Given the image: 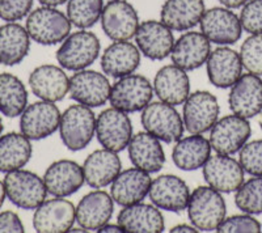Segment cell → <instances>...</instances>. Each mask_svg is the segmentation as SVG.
Segmentation results:
<instances>
[{
    "instance_id": "obj_1",
    "label": "cell",
    "mask_w": 262,
    "mask_h": 233,
    "mask_svg": "<svg viewBox=\"0 0 262 233\" xmlns=\"http://www.w3.org/2000/svg\"><path fill=\"white\" fill-rule=\"evenodd\" d=\"M71 21L57 7L42 6L27 16V28L32 41L43 46L62 43L71 34Z\"/></svg>"
},
{
    "instance_id": "obj_43",
    "label": "cell",
    "mask_w": 262,
    "mask_h": 233,
    "mask_svg": "<svg viewBox=\"0 0 262 233\" xmlns=\"http://www.w3.org/2000/svg\"><path fill=\"white\" fill-rule=\"evenodd\" d=\"M23 233L25 232L24 224L18 215L13 211H3L0 213V233Z\"/></svg>"
},
{
    "instance_id": "obj_6",
    "label": "cell",
    "mask_w": 262,
    "mask_h": 233,
    "mask_svg": "<svg viewBox=\"0 0 262 233\" xmlns=\"http://www.w3.org/2000/svg\"><path fill=\"white\" fill-rule=\"evenodd\" d=\"M142 126L164 143H176L182 137L185 125L182 116L173 105L163 101L149 102L142 110Z\"/></svg>"
},
{
    "instance_id": "obj_49",
    "label": "cell",
    "mask_w": 262,
    "mask_h": 233,
    "mask_svg": "<svg viewBox=\"0 0 262 233\" xmlns=\"http://www.w3.org/2000/svg\"><path fill=\"white\" fill-rule=\"evenodd\" d=\"M3 129H4V126H3V121H2V118H0V135L3 134Z\"/></svg>"
},
{
    "instance_id": "obj_8",
    "label": "cell",
    "mask_w": 262,
    "mask_h": 233,
    "mask_svg": "<svg viewBox=\"0 0 262 233\" xmlns=\"http://www.w3.org/2000/svg\"><path fill=\"white\" fill-rule=\"evenodd\" d=\"M96 137L102 148L117 153L126 150L133 137V123L128 114L113 106L101 111L96 118Z\"/></svg>"
},
{
    "instance_id": "obj_15",
    "label": "cell",
    "mask_w": 262,
    "mask_h": 233,
    "mask_svg": "<svg viewBox=\"0 0 262 233\" xmlns=\"http://www.w3.org/2000/svg\"><path fill=\"white\" fill-rule=\"evenodd\" d=\"M202 169L206 183L222 194L236 193L244 183L245 172L242 164L229 155L210 156Z\"/></svg>"
},
{
    "instance_id": "obj_34",
    "label": "cell",
    "mask_w": 262,
    "mask_h": 233,
    "mask_svg": "<svg viewBox=\"0 0 262 233\" xmlns=\"http://www.w3.org/2000/svg\"><path fill=\"white\" fill-rule=\"evenodd\" d=\"M30 141L23 132L0 135V173H9L24 168L32 157Z\"/></svg>"
},
{
    "instance_id": "obj_10",
    "label": "cell",
    "mask_w": 262,
    "mask_h": 233,
    "mask_svg": "<svg viewBox=\"0 0 262 233\" xmlns=\"http://www.w3.org/2000/svg\"><path fill=\"white\" fill-rule=\"evenodd\" d=\"M250 135L252 129L247 118L232 114L216 121L210 130L209 141L212 151L231 156L240 152L249 141Z\"/></svg>"
},
{
    "instance_id": "obj_20",
    "label": "cell",
    "mask_w": 262,
    "mask_h": 233,
    "mask_svg": "<svg viewBox=\"0 0 262 233\" xmlns=\"http://www.w3.org/2000/svg\"><path fill=\"white\" fill-rule=\"evenodd\" d=\"M211 53V42L202 32H186L174 41L170 59L184 71H194L206 64Z\"/></svg>"
},
{
    "instance_id": "obj_12",
    "label": "cell",
    "mask_w": 262,
    "mask_h": 233,
    "mask_svg": "<svg viewBox=\"0 0 262 233\" xmlns=\"http://www.w3.org/2000/svg\"><path fill=\"white\" fill-rule=\"evenodd\" d=\"M219 102L209 90H195L184 102L182 120L190 134H205L219 120Z\"/></svg>"
},
{
    "instance_id": "obj_17",
    "label": "cell",
    "mask_w": 262,
    "mask_h": 233,
    "mask_svg": "<svg viewBox=\"0 0 262 233\" xmlns=\"http://www.w3.org/2000/svg\"><path fill=\"white\" fill-rule=\"evenodd\" d=\"M148 197L151 203L168 213H182L186 209L190 190L184 179L174 174H161L152 179Z\"/></svg>"
},
{
    "instance_id": "obj_13",
    "label": "cell",
    "mask_w": 262,
    "mask_h": 233,
    "mask_svg": "<svg viewBox=\"0 0 262 233\" xmlns=\"http://www.w3.org/2000/svg\"><path fill=\"white\" fill-rule=\"evenodd\" d=\"M60 111L55 102L39 100L28 105L20 115V132L29 141H42L59 130Z\"/></svg>"
},
{
    "instance_id": "obj_11",
    "label": "cell",
    "mask_w": 262,
    "mask_h": 233,
    "mask_svg": "<svg viewBox=\"0 0 262 233\" xmlns=\"http://www.w3.org/2000/svg\"><path fill=\"white\" fill-rule=\"evenodd\" d=\"M111 90V81L101 72L85 68L76 71L70 78V97L88 108H100L106 104Z\"/></svg>"
},
{
    "instance_id": "obj_25",
    "label": "cell",
    "mask_w": 262,
    "mask_h": 233,
    "mask_svg": "<svg viewBox=\"0 0 262 233\" xmlns=\"http://www.w3.org/2000/svg\"><path fill=\"white\" fill-rule=\"evenodd\" d=\"M152 178L149 173L139 168H130L121 172L112 183L111 195L114 203L119 206H131V204L143 202L148 195Z\"/></svg>"
},
{
    "instance_id": "obj_47",
    "label": "cell",
    "mask_w": 262,
    "mask_h": 233,
    "mask_svg": "<svg viewBox=\"0 0 262 233\" xmlns=\"http://www.w3.org/2000/svg\"><path fill=\"white\" fill-rule=\"evenodd\" d=\"M41 6H48V7H59L63 4L69 3V0H38Z\"/></svg>"
},
{
    "instance_id": "obj_50",
    "label": "cell",
    "mask_w": 262,
    "mask_h": 233,
    "mask_svg": "<svg viewBox=\"0 0 262 233\" xmlns=\"http://www.w3.org/2000/svg\"><path fill=\"white\" fill-rule=\"evenodd\" d=\"M258 123H259V127H261V130H262V111H261V113H259V120H258Z\"/></svg>"
},
{
    "instance_id": "obj_35",
    "label": "cell",
    "mask_w": 262,
    "mask_h": 233,
    "mask_svg": "<svg viewBox=\"0 0 262 233\" xmlns=\"http://www.w3.org/2000/svg\"><path fill=\"white\" fill-rule=\"evenodd\" d=\"M28 106V90L17 76L0 74V113L8 118L21 115Z\"/></svg>"
},
{
    "instance_id": "obj_23",
    "label": "cell",
    "mask_w": 262,
    "mask_h": 233,
    "mask_svg": "<svg viewBox=\"0 0 262 233\" xmlns=\"http://www.w3.org/2000/svg\"><path fill=\"white\" fill-rule=\"evenodd\" d=\"M43 181L49 194L59 198H67L78 193L85 183L83 167L72 160L53 162L46 169Z\"/></svg>"
},
{
    "instance_id": "obj_21",
    "label": "cell",
    "mask_w": 262,
    "mask_h": 233,
    "mask_svg": "<svg viewBox=\"0 0 262 233\" xmlns=\"http://www.w3.org/2000/svg\"><path fill=\"white\" fill-rule=\"evenodd\" d=\"M29 87L39 100L58 102L69 95L70 78L60 66L42 64L30 74Z\"/></svg>"
},
{
    "instance_id": "obj_46",
    "label": "cell",
    "mask_w": 262,
    "mask_h": 233,
    "mask_svg": "<svg viewBox=\"0 0 262 233\" xmlns=\"http://www.w3.org/2000/svg\"><path fill=\"white\" fill-rule=\"evenodd\" d=\"M97 232H100V233H107V232H109V233H117V232L123 233L125 230L122 229V227H121L118 223H116V224H111V223H107V224H105L104 227L100 228Z\"/></svg>"
},
{
    "instance_id": "obj_38",
    "label": "cell",
    "mask_w": 262,
    "mask_h": 233,
    "mask_svg": "<svg viewBox=\"0 0 262 233\" xmlns=\"http://www.w3.org/2000/svg\"><path fill=\"white\" fill-rule=\"evenodd\" d=\"M243 68L249 74L262 76V34H250L240 48Z\"/></svg>"
},
{
    "instance_id": "obj_44",
    "label": "cell",
    "mask_w": 262,
    "mask_h": 233,
    "mask_svg": "<svg viewBox=\"0 0 262 233\" xmlns=\"http://www.w3.org/2000/svg\"><path fill=\"white\" fill-rule=\"evenodd\" d=\"M169 232L172 233H196L200 232V230L196 229L193 224L189 225V224H179L176 227L170 228Z\"/></svg>"
},
{
    "instance_id": "obj_31",
    "label": "cell",
    "mask_w": 262,
    "mask_h": 233,
    "mask_svg": "<svg viewBox=\"0 0 262 233\" xmlns=\"http://www.w3.org/2000/svg\"><path fill=\"white\" fill-rule=\"evenodd\" d=\"M206 11L203 0H167L160 11L164 24L177 32H186L200 25Z\"/></svg>"
},
{
    "instance_id": "obj_41",
    "label": "cell",
    "mask_w": 262,
    "mask_h": 233,
    "mask_svg": "<svg viewBox=\"0 0 262 233\" xmlns=\"http://www.w3.org/2000/svg\"><path fill=\"white\" fill-rule=\"evenodd\" d=\"M240 22L249 34H262V0H249L242 7Z\"/></svg>"
},
{
    "instance_id": "obj_16",
    "label": "cell",
    "mask_w": 262,
    "mask_h": 233,
    "mask_svg": "<svg viewBox=\"0 0 262 233\" xmlns=\"http://www.w3.org/2000/svg\"><path fill=\"white\" fill-rule=\"evenodd\" d=\"M76 221V208L66 198L55 197L45 200L36 208L33 228L38 233L69 232Z\"/></svg>"
},
{
    "instance_id": "obj_14",
    "label": "cell",
    "mask_w": 262,
    "mask_h": 233,
    "mask_svg": "<svg viewBox=\"0 0 262 233\" xmlns=\"http://www.w3.org/2000/svg\"><path fill=\"white\" fill-rule=\"evenodd\" d=\"M101 27L105 36L112 41H130L139 28V16L126 0H111L101 13Z\"/></svg>"
},
{
    "instance_id": "obj_42",
    "label": "cell",
    "mask_w": 262,
    "mask_h": 233,
    "mask_svg": "<svg viewBox=\"0 0 262 233\" xmlns=\"http://www.w3.org/2000/svg\"><path fill=\"white\" fill-rule=\"evenodd\" d=\"M34 0H0V18L7 22L23 20L32 12Z\"/></svg>"
},
{
    "instance_id": "obj_40",
    "label": "cell",
    "mask_w": 262,
    "mask_h": 233,
    "mask_svg": "<svg viewBox=\"0 0 262 233\" xmlns=\"http://www.w3.org/2000/svg\"><path fill=\"white\" fill-rule=\"evenodd\" d=\"M221 233H259L261 224L253 215L243 213L242 215H233L224 219L216 229Z\"/></svg>"
},
{
    "instance_id": "obj_18",
    "label": "cell",
    "mask_w": 262,
    "mask_h": 233,
    "mask_svg": "<svg viewBox=\"0 0 262 233\" xmlns=\"http://www.w3.org/2000/svg\"><path fill=\"white\" fill-rule=\"evenodd\" d=\"M134 38L140 53L151 60H164L170 57L176 41L173 30L163 21L156 20H147L139 24Z\"/></svg>"
},
{
    "instance_id": "obj_32",
    "label": "cell",
    "mask_w": 262,
    "mask_h": 233,
    "mask_svg": "<svg viewBox=\"0 0 262 233\" xmlns=\"http://www.w3.org/2000/svg\"><path fill=\"white\" fill-rule=\"evenodd\" d=\"M211 144L203 134L181 137L173 147L172 160L179 169L191 172L201 169L211 156Z\"/></svg>"
},
{
    "instance_id": "obj_5",
    "label": "cell",
    "mask_w": 262,
    "mask_h": 233,
    "mask_svg": "<svg viewBox=\"0 0 262 233\" xmlns=\"http://www.w3.org/2000/svg\"><path fill=\"white\" fill-rule=\"evenodd\" d=\"M3 182L7 198L18 208L36 209L49 194L43 178L23 168L6 173Z\"/></svg>"
},
{
    "instance_id": "obj_39",
    "label": "cell",
    "mask_w": 262,
    "mask_h": 233,
    "mask_svg": "<svg viewBox=\"0 0 262 233\" xmlns=\"http://www.w3.org/2000/svg\"><path fill=\"white\" fill-rule=\"evenodd\" d=\"M238 153V162L245 173L253 177L262 176V141L249 142Z\"/></svg>"
},
{
    "instance_id": "obj_48",
    "label": "cell",
    "mask_w": 262,
    "mask_h": 233,
    "mask_svg": "<svg viewBox=\"0 0 262 233\" xmlns=\"http://www.w3.org/2000/svg\"><path fill=\"white\" fill-rule=\"evenodd\" d=\"M6 198H7V194H6V188H4V182L0 181V208L3 207Z\"/></svg>"
},
{
    "instance_id": "obj_3",
    "label": "cell",
    "mask_w": 262,
    "mask_h": 233,
    "mask_svg": "<svg viewBox=\"0 0 262 233\" xmlns=\"http://www.w3.org/2000/svg\"><path fill=\"white\" fill-rule=\"evenodd\" d=\"M59 134L69 151L84 150L96 136V115L92 108L75 104L66 109L60 115Z\"/></svg>"
},
{
    "instance_id": "obj_37",
    "label": "cell",
    "mask_w": 262,
    "mask_h": 233,
    "mask_svg": "<svg viewBox=\"0 0 262 233\" xmlns=\"http://www.w3.org/2000/svg\"><path fill=\"white\" fill-rule=\"evenodd\" d=\"M235 204L242 213L262 215V176L244 181L236 192Z\"/></svg>"
},
{
    "instance_id": "obj_9",
    "label": "cell",
    "mask_w": 262,
    "mask_h": 233,
    "mask_svg": "<svg viewBox=\"0 0 262 233\" xmlns=\"http://www.w3.org/2000/svg\"><path fill=\"white\" fill-rule=\"evenodd\" d=\"M200 27L206 38L217 46L235 45L243 34L240 17L223 6L206 9Z\"/></svg>"
},
{
    "instance_id": "obj_27",
    "label": "cell",
    "mask_w": 262,
    "mask_h": 233,
    "mask_svg": "<svg viewBox=\"0 0 262 233\" xmlns=\"http://www.w3.org/2000/svg\"><path fill=\"white\" fill-rule=\"evenodd\" d=\"M127 151L133 165L149 174L160 172L165 164V153L161 142L147 131L133 135Z\"/></svg>"
},
{
    "instance_id": "obj_19",
    "label": "cell",
    "mask_w": 262,
    "mask_h": 233,
    "mask_svg": "<svg viewBox=\"0 0 262 233\" xmlns=\"http://www.w3.org/2000/svg\"><path fill=\"white\" fill-rule=\"evenodd\" d=\"M229 109L233 114L250 120L262 111V79L253 74L240 76L229 90Z\"/></svg>"
},
{
    "instance_id": "obj_7",
    "label": "cell",
    "mask_w": 262,
    "mask_h": 233,
    "mask_svg": "<svg viewBox=\"0 0 262 233\" xmlns=\"http://www.w3.org/2000/svg\"><path fill=\"white\" fill-rule=\"evenodd\" d=\"M154 87L143 75L131 74L117 79L112 85L109 102L113 108L125 113L142 111L152 101Z\"/></svg>"
},
{
    "instance_id": "obj_36",
    "label": "cell",
    "mask_w": 262,
    "mask_h": 233,
    "mask_svg": "<svg viewBox=\"0 0 262 233\" xmlns=\"http://www.w3.org/2000/svg\"><path fill=\"white\" fill-rule=\"evenodd\" d=\"M104 0H69L66 15L75 28L86 30L101 18Z\"/></svg>"
},
{
    "instance_id": "obj_33",
    "label": "cell",
    "mask_w": 262,
    "mask_h": 233,
    "mask_svg": "<svg viewBox=\"0 0 262 233\" xmlns=\"http://www.w3.org/2000/svg\"><path fill=\"white\" fill-rule=\"evenodd\" d=\"M30 36L27 28L17 22L0 27V63L12 67L27 58L30 50Z\"/></svg>"
},
{
    "instance_id": "obj_22",
    "label": "cell",
    "mask_w": 262,
    "mask_h": 233,
    "mask_svg": "<svg viewBox=\"0 0 262 233\" xmlns=\"http://www.w3.org/2000/svg\"><path fill=\"white\" fill-rule=\"evenodd\" d=\"M207 78L219 89L231 88L243 75V64L237 51L228 46H219L210 53L206 62Z\"/></svg>"
},
{
    "instance_id": "obj_28",
    "label": "cell",
    "mask_w": 262,
    "mask_h": 233,
    "mask_svg": "<svg viewBox=\"0 0 262 233\" xmlns=\"http://www.w3.org/2000/svg\"><path fill=\"white\" fill-rule=\"evenodd\" d=\"M117 223L128 233H161L165 228L160 208L143 202L123 207L117 216Z\"/></svg>"
},
{
    "instance_id": "obj_24",
    "label": "cell",
    "mask_w": 262,
    "mask_h": 233,
    "mask_svg": "<svg viewBox=\"0 0 262 233\" xmlns=\"http://www.w3.org/2000/svg\"><path fill=\"white\" fill-rule=\"evenodd\" d=\"M114 211V200L104 190H95L81 198L76 207V223L86 230H98L109 223Z\"/></svg>"
},
{
    "instance_id": "obj_4",
    "label": "cell",
    "mask_w": 262,
    "mask_h": 233,
    "mask_svg": "<svg viewBox=\"0 0 262 233\" xmlns=\"http://www.w3.org/2000/svg\"><path fill=\"white\" fill-rule=\"evenodd\" d=\"M101 43L92 32L79 30L70 34L57 50V62L67 71H81L88 68L100 57Z\"/></svg>"
},
{
    "instance_id": "obj_30",
    "label": "cell",
    "mask_w": 262,
    "mask_h": 233,
    "mask_svg": "<svg viewBox=\"0 0 262 233\" xmlns=\"http://www.w3.org/2000/svg\"><path fill=\"white\" fill-rule=\"evenodd\" d=\"M142 53L137 45L128 41L113 42L105 49L101 57V68L106 76L119 79L134 74L140 66Z\"/></svg>"
},
{
    "instance_id": "obj_2",
    "label": "cell",
    "mask_w": 262,
    "mask_h": 233,
    "mask_svg": "<svg viewBox=\"0 0 262 233\" xmlns=\"http://www.w3.org/2000/svg\"><path fill=\"white\" fill-rule=\"evenodd\" d=\"M186 209L191 224L202 232L216 230L227 215L223 195L209 185L194 189Z\"/></svg>"
},
{
    "instance_id": "obj_45",
    "label": "cell",
    "mask_w": 262,
    "mask_h": 233,
    "mask_svg": "<svg viewBox=\"0 0 262 233\" xmlns=\"http://www.w3.org/2000/svg\"><path fill=\"white\" fill-rule=\"evenodd\" d=\"M249 0H219V3L223 7L229 9H236V8H242L245 3H248Z\"/></svg>"
},
{
    "instance_id": "obj_26",
    "label": "cell",
    "mask_w": 262,
    "mask_h": 233,
    "mask_svg": "<svg viewBox=\"0 0 262 233\" xmlns=\"http://www.w3.org/2000/svg\"><path fill=\"white\" fill-rule=\"evenodd\" d=\"M81 167L85 183L93 189H102L112 185L122 172V162L117 152L106 148L96 150L91 153Z\"/></svg>"
},
{
    "instance_id": "obj_29",
    "label": "cell",
    "mask_w": 262,
    "mask_h": 233,
    "mask_svg": "<svg viewBox=\"0 0 262 233\" xmlns=\"http://www.w3.org/2000/svg\"><path fill=\"white\" fill-rule=\"evenodd\" d=\"M154 92L160 101L177 106L190 95V79L186 71L174 64L164 66L154 79Z\"/></svg>"
}]
</instances>
